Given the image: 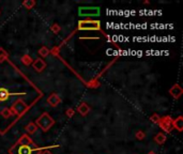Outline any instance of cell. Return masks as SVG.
Wrapping results in <instances>:
<instances>
[{"mask_svg":"<svg viewBox=\"0 0 183 154\" xmlns=\"http://www.w3.org/2000/svg\"><path fill=\"white\" fill-rule=\"evenodd\" d=\"M43 149L35 148L34 146H20V145H15L13 148L10 150L11 154H40Z\"/></svg>","mask_w":183,"mask_h":154,"instance_id":"obj_1","label":"cell"},{"mask_svg":"<svg viewBox=\"0 0 183 154\" xmlns=\"http://www.w3.org/2000/svg\"><path fill=\"white\" fill-rule=\"evenodd\" d=\"M54 124H55V120L48 115L47 112L42 114V115L38 118V120L35 121V125L39 126L40 129H42V131H44V132L48 131Z\"/></svg>","mask_w":183,"mask_h":154,"instance_id":"obj_2","label":"cell"},{"mask_svg":"<svg viewBox=\"0 0 183 154\" xmlns=\"http://www.w3.org/2000/svg\"><path fill=\"white\" fill-rule=\"evenodd\" d=\"M101 29L100 20H82L78 22V30L85 31H96Z\"/></svg>","mask_w":183,"mask_h":154,"instance_id":"obj_3","label":"cell"},{"mask_svg":"<svg viewBox=\"0 0 183 154\" xmlns=\"http://www.w3.org/2000/svg\"><path fill=\"white\" fill-rule=\"evenodd\" d=\"M101 13L99 7H80L78 9V14L80 17H95Z\"/></svg>","mask_w":183,"mask_h":154,"instance_id":"obj_4","label":"cell"},{"mask_svg":"<svg viewBox=\"0 0 183 154\" xmlns=\"http://www.w3.org/2000/svg\"><path fill=\"white\" fill-rule=\"evenodd\" d=\"M27 109H28L27 104L24 101H22V100H18V101H16L13 105H12L11 111H12V114H15V115H17V116H23Z\"/></svg>","mask_w":183,"mask_h":154,"instance_id":"obj_5","label":"cell"},{"mask_svg":"<svg viewBox=\"0 0 183 154\" xmlns=\"http://www.w3.org/2000/svg\"><path fill=\"white\" fill-rule=\"evenodd\" d=\"M171 122H172L171 117H170V116H167V117L161 118L158 124L161 126V129H163V131H165L166 133H170L172 129Z\"/></svg>","mask_w":183,"mask_h":154,"instance_id":"obj_6","label":"cell"},{"mask_svg":"<svg viewBox=\"0 0 183 154\" xmlns=\"http://www.w3.org/2000/svg\"><path fill=\"white\" fill-rule=\"evenodd\" d=\"M182 93H183L182 88H181V86H179L178 84L174 85V86L169 89V94H170L174 98H176V100H178V98H180V96L182 95Z\"/></svg>","mask_w":183,"mask_h":154,"instance_id":"obj_7","label":"cell"},{"mask_svg":"<svg viewBox=\"0 0 183 154\" xmlns=\"http://www.w3.org/2000/svg\"><path fill=\"white\" fill-rule=\"evenodd\" d=\"M32 67H33V69L37 72H42L44 69L46 67V62L43 60V59H41V58H38V59H35L33 62H32Z\"/></svg>","mask_w":183,"mask_h":154,"instance_id":"obj_8","label":"cell"},{"mask_svg":"<svg viewBox=\"0 0 183 154\" xmlns=\"http://www.w3.org/2000/svg\"><path fill=\"white\" fill-rule=\"evenodd\" d=\"M47 103L49 104L51 107H56L61 103V98H60V96L58 95L57 93H51L47 98Z\"/></svg>","mask_w":183,"mask_h":154,"instance_id":"obj_9","label":"cell"},{"mask_svg":"<svg viewBox=\"0 0 183 154\" xmlns=\"http://www.w3.org/2000/svg\"><path fill=\"white\" fill-rule=\"evenodd\" d=\"M17 145H20V146H35L33 143V141L31 140V138L28 137L27 135H23V136L20 138Z\"/></svg>","mask_w":183,"mask_h":154,"instance_id":"obj_10","label":"cell"},{"mask_svg":"<svg viewBox=\"0 0 183 154\" xmlns=\"http://www.w3.org/2000/svg\"><path fill=\"white\" fill-rule=\"evenodd\" d=\"M171 125L174 129H177L179 132H181V131L183 129V117L182 116H179L177 119L172 120Z\"/></svg>","mask_w":183,"mask_h":154,"instance_id":"obj_11","label":"cell"},{"mask_svg":"<svg viewBox=\"0 0 183 154\" xmlns=\"http://www.w3.org/2000/svg\"><path fill=\"white\" fill-rule=\"evenodd\" d=\"M77 111L82 116H87L88 114H89V111H90V107L88 106L86 103H82L80 105L78 106V108H77Z\"/></svg>","mask_w":183,"mask_h":154,"instance_id":"obj_12","label":"cell"},{"mask_svg":"<svg viewBox=\"0 0 183 154\" xmlns=\"http://www.w3.org/2000/svg\"><path fill=\"white\" fill-rule=\"evenodd\" d=\"M11 93L9 92V90L6 88H0V103L8 101V98H10Z\"/></svg>","mask_w":183,"mask_h":154,"instance_id":"obj_13","label":"cell"},{"mask_svg":"<svg viewBox=\"0 0 183 154\" xmlns=\"http://www.w3.org/2000/svg\"><path fill=\"white\" fill-rule=\"evenodd\" d=\"M166 139H167V137L164 133H158L154 137V141L158 143V145H163V143L166 141Z\"/></svg>","mask_w":183,"mask_h":154,"instance_id":"obj_14","label":"cell"},{"mask_svg":"<svg viewBox=\"0 0 183 154\" xmlns=\"http://www.w3.org/2000/svg\"><path fill=\"white\" fill-rule=\"evenodd\" d=\"M38 129V126L35 125V123H29L28 125L26 126V132L29 134H33L35 133V131Z\"/></svg>","mask_w":183,"mask_h":154,"instance_id":"obj_15","label":"cell"},{"mask_svg":"<svg viewBox=\"0 0 183 154\" xmlns=\"http://www.w3.org/2000/svg\"><path fill=\"white\" fill-rule=\"evenodd\" d=\"M22 62H23L25 65H30L32 64V58H31L29 55H24L23 57H22Z\"/></svg>","mask_w":183,"mask_h":154,"instance_id":"obj_16","label":"cell"},{"mask_svg":"<svg viewBox=\"0 0 183 154\" xmlns=\"http://www.w3.org/2000/svg\"><path fill=\"white\" fill-rule=\"evenodd\" d=\"M0 115L2 116L3 118H9V117H11L12 115V111L11 109H9V108H2L1 109V111H0Z\"/></svg>","mask_w":183,"mask_h":154,"instance_id":"obj_17","label":"cell"},{"mask_svg":"<svg viewBox=\"0 0 183 154\" xmlns=\"http://www.w3.org/2000/svg\"><path fill=\"white\" fill-rule=\"evenodd\" d=\"M23 6L26 9H32L35 6V1H33V0H26V1L23 2Z\"/></svg>","mask_w":183,"mask_h":154,"instance_id":"obj_18","label":"cell"},{"mask_svg":"<svg viewBox=\"0 0 183 154\" xmlns=\"http://www.w3.org/2000/svg\"><path fill=\"white\" fill-rule=\"evenodd\" d=\"M8 57H9L8 53H7L3 48H0V62H2V61H4V60H7Z\"/></svg>","mask_w":183,"mask_h":154,"instance_id":"obj_19","label":"cell"},{"mask_svg":"<svg viewBox=\"0 0 183 154\" xmlns=\"http://www.w3.org/2000/svg\"><path fill=\"white\" fill-rule=\"evenodd\" d=\"M49 53H51V51H49V49H48L46 46H43V47H41V48H40V51H39V54L42 57H46Z\"/></svg>","mask_w":183,"mask_h":154,"instance_id":"obj_20","label":"cell"},{"mask_svg":"<svg viewBox=\"0 0 183 154\" xmlns=\"http://www.w3.org/2000/svg\"><path fill=\"white\" fill-rule=\"evenodd\" d=\"M160 119H161V117L158 115V114H153V115L151 116V117H150V120L152 121L153 123H155V124H158V121H160Z\"/></svg>","mask_w":183,"mask_h":154,"instance_id":"obj_21","label":"cell"},{"mask_svg":"<svg viewBox=\"0 0 183 154\" xmlns=\"http://www.w3.org/2000/svg\"><path fill=\"white\" fill-rule=\"evenodd\" d=\"M136 138H137L138 140H142L145 138V133L142 132V131H138V132H136Z\"/></svg>","mask_w":183,"mask_h":154,"instance_id":"obj_22","label":"cell"},{"mask_svg":"<svg viewBox=\"0 0 183 154\" xmlns=\"http://www.w3.org/2000/svg\"><path fill=\"white\" fill-rule=\"evenodd\" d=\"M51 30H53L55 33H58L60 31V26L58 25V24H54V25L51 26Z\"/></svg>","mask_w":183,"mask_h":154,"instance_id":"obj_23","label":"cell"},{"mask_svg":"<svg viewBox=\"0 0 183 154\" xmlns=\"http://www.w3.org/2000/svg\"><path fill=\"white\" fill-rule=\"evenodd\" d=\"M74 109H72V108H68L67 109V116H68L69 118H72L74 116Z\"/></svg>","mask_w":183,"mask_h":154,"instance_id":"obj_24","label":"cell"},{"mask_svg":"<svg viewBox=\"0 0 183 154\" xmlns=\"http://www.w3.org/2000/svg\"><path fill=\"white\" fill-rule=\"evenodd\" d=\"M40 154H51V152L49 151H47V150H45V151H43V152H41Z\"/></svg>","mask_w":183,"mask_h":154,"instance_id":"obj_25","label":"cell"},{"mask_svg":"<svg viewBox=\"0 0 183 154\" xmlns=\"http://www.w3.org/2000/svg\"><path fill=\"white\" fill-rule=\"evenodd\" d=\"M148 154H156V153H155V152H153V151H150Z\"/></svg>","mask_w":183,"mask_h":154,"instance_id":"obj_26","label":"cell"}]
</instances>
